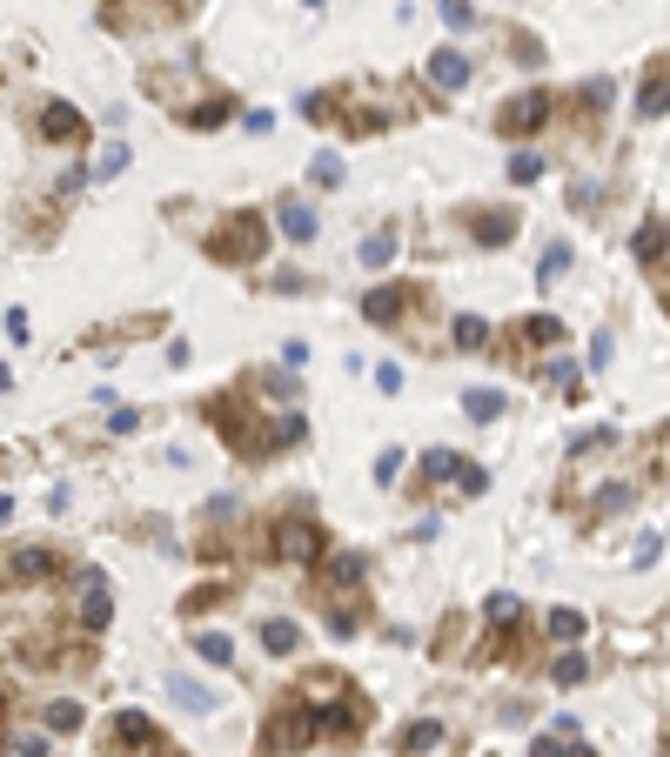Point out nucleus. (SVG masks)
I'll use <instances>...</instances> for the list:
<instances>
[{
  "label": "nucleus",
  "instance_id": "5",
  "mask_svg": "<svg viewBox=\"0 0 670 757\" xmlns=\"http://www.w3.org/2000/svg\"><path fill=\"white\" fill-rule=\"evenodd\" d=\"M315 711V731H335V737H356L369 724V704L356 691H335V704H309Z\"/></svg>",
  "mask_w": 670,
  "mask_h": 757
},
{
  "label": "nucleus",
  "instance_id": "3",
  "mask_svg": "<svg viewBox=\"0 0 670 757\" xmlns=\"http://www.w3.org/2000/svg\"><path fill=\"white\" fill-rule=\"evenodd\" d=\"M275 557H289V563H322V530H315L309 516H282V523H275Z\"/></svg>",
  "mask_w": 670,
  "mask_h": 757
},
{
  "label": "nucleus",
  "instance_id": "42",
  "mask_svg": "<svg viewBox=\"0 0 670 757\" xmlns=\"http://www.w3.org/2000/svg\"><path fill=\"white\" fill-rule=\"evenodd\" d=\"M657 543H664V536H637V557H630V563H637V570H650V563H657Z\"/></svg>",
  "mask_w": 670,
  "mask_h": 757
},
{
  "label": "nucleus",
  "instance_id": "48",
  "mask_svg": "<svg viewBox=\"0 0 670 757\" xmlns=\"http://www.w3.org/2000/svg\"><path fill=\"white\" fill-rule=\"evenodd\" d=\"M7 516H14V496H0V523H7Z\"/></svg>",
  "mask_w": 670,
  "mask_h": 757
},
{
  "label": "nucleus",
  "instance_id": "17",
  "mask_svg": "<svg viewBox=\"0 0 670 757\" xmlns=\"http://www.w3.org/2000/svg\"><path fill=\"white\" fill-rule=\"evenodd\" d=\"M262 644L275 650V657H295V650H302V630H295L289 617H268V624H262Z\"/></svg>",
  "mask_w": 670,
  "mask_h": 757
},
{
  "label": "nucleus",
  "instance_id": "9",
  "mask_svg": "<svg viewBox=\"0 0 670 757\" xmlns=\"http://www.w3.org/2000/svg\"><path fill=\"white\" fill-rule=\"evenodd\" d=\"M114 617V603H108V577L101 570H88V603H81V624H88V637H101Z\"/></svg>",
  "mask_w": 670,
  "mask_h": 757
},
{
  "label": "nucleus",
  "instance_id": "34",
  "mask_svg": "<svg viewBox=\"0 0 670 757\" xmlns=\"http://www.w3.org/2000/svg\"><path fill=\"white\" fill-rule=\"evenodd\" d=\"M121 168H128V141H108L101 161H94V175H121Z\"/></svg>",
  "mask_w": 670,
  "mask_h": 757
},
{
  "label": "nucleus",
  "instance_id": "40",
  "mask_svg": "<svg viewBox=\"0 0 670 757\" xmlns=\"http://www.w3.org/2000/svg\"><path fill=\"white\" fill-rule=\"evenodd\" d=\"M14 757H47V731H27V737H14Z\"/></svg>",
  "mask_w": 670,
  "mask_h": 757
},
{
  "label": "nucleus",
  "instance_id": "8",
  "mask_svg": "<svg viewBox=\"0 0 670 757\" xmlns=\"http://www.w3.org/2000/svg\"><path fill=\"white\" fill-rule=\"evenodd\" d=\"M409 302H416V295L402 289V282H382V289L362 295V315H369V322H402V315H409Z\"/></svg>",
  "mask_w": 670,
  "mask_h": 757
},
{
  "label": "nucleus",
  "instance_id": "25",
  "mask_svg": "<svg viewBox=\"0 0 670 757\" xmlns=\"http://www.w3.org/2000/svg\"><path fill=\"white\" fill-rule=\"evenodd\" d=\"M550 637L577 644V637H583V610H563V603H557V610H550Z\"/></svg>",
  "mask_w": 670,
  "mask_h": 757
},
{
  "label": "nucleus",
  "instance_id": "14",
  "mask_svg": "<svg viewBox=\"0 0 670 757\" xmlns=\"http://www.w3.org/2000/svg\"><path fill=\"white\" fill-rule=\"evenodd\" d=\"M469 235H476V242L483 248H503V242H516V215H476V228H469Z\"/></svg>",
  "mask_w": 670,
  "mask_h": 757
},
{
  "label": "nucleus",
  "instance_id": "15",
  "mask_svg": "<svg viewBox=\"0 0 670 757\" xmlns=\"http://www.w3.org/2000/svg\"><path fill=\"white\" fill-rule=\"evenodd\" d=\"M443 744V724L436 717H416L409 731H402V757H423V751H436Z\"/></svg>",
  "mask_w": 670,
  "mask_h": 757
},
{
  "label": "nucleus",
  "instance_id": "7",
  "mask_svg": "<svg viewBox=\"0 0 670 757\" xmlns=\"http://www.w3.org/2000/svg\"><path fill=\"white\" fill-rule=\"evenodd\" d=\"M41 134L47 141H81V134H88V114L74 108V101H47L41 108Z\"/></svg>",
  "mask_w": 670,
  "mask_h": 757
},
{
  "label": "nucleus",
  "instance_id": "33",
  "mask_svg": "<svg viewBox=\"0 0 670 757\" xmlns=\"http://www.w3.org/2000/svg\"><path fill=\"white\" fill-rule=\"evenodd\" d=\"M423 476H429V483H449V476H456V456H449V449H429V456H423Z\"/></svg>",
  "mask_w": 670,
  "mask_h": 757
},
{
  "label": "nucleus",
  "instance_id": "38",
  "mask_svg": "<svg viewBox=\"0 0 670 757\" xmlns=\"http://www.w3.org/2000/svg\"><path fill=\"white\" fill-rule=\"evenodd\" d=\"M436 14H443L449 27H469V21H476V7H469V0H436Z\"/></svg>",
  "mask_w": 670,
  "mask_h": 757
},
{
  "label": "nucleus",
  "instance_id": "12",
  "mask_svg": "<svg viewBox=\"0 0 670 757\" xmlns=\"http://www.w3.org/2000/svg\"><path fill=\"white\" fill-rule=\"evenodd\" d=\"M630 255H637V262H664V255H670V222H657V215H650V222L637 228Z\"/></svg>",
  "mask_w": 670,
  "mask_h": 757
},
{
  "label": "nucleus",
  "instance_id": "41",
  "mask_svg": "<svg viewBox=\"0 0 670 757\" xmlns=\"http://www.w3.org/2000/svg\"><path fill=\"white\" fill-rule=\"evenodd\" d=\"M376 389H382V396H402V369H396V362H382V369H376Z\"/></svg>",
  "mask_w": 670,
  "mask_h": 757
},
{
  "label": "nucleus",
  "instance_id": "37",
  "mask_svg": "<svg viewBox=\"0 0 670 757\" xmlns=\"http://www.w3.org/2000/svg\"><path fill=\"white\" fill-rule=\"evenodd\" d=\"M536 175H543V155H510V181H523V188H530Z\"/></svg>",
  "mask_w": 670,
  "mask_h": 757
},
{
  "label": "nucleus",
  "instance_id": "45",
  "mask_svg": "<svg viewBox=\"0 0 670 757\" xmlns=\"http://www.w3.org/2000/svg\"><path fill=\"white\" fill-rule=\"evenodd\" d=\"M7 335H14V342H27V335H34V322H27V309H7Z\"/></svg>",
  "mask_w": 670,
  "mask_h": 757
},
{
  "label": "nucleus",
  "instance_id": "29",
  "mask_svg": "<svg viewBox=\"0 0 670 757\" xmlns=\"http://www.w3.org/2000/svg\"><path fill=\"white\" fill-rule=\"evenodd\" d=\"M222 597H228L222 583H201V590H188V603H181V610H188V617H201V610H215Z\"/></svg>",
  "mask_w": 670,
  "mask_h": 757
},
{
  "label": "nucleus",
  "instance_id": "1",
  "mask_svg": "<svg viewBox=\"0 0 670 757\" xmlns=\"http://www.w3.org/2000/svg\"><path fill=\"white\" fill-rule=\"evenodd\" d=\"M262 242H268L262 215H255V208H242V215H228V222L208 235V255L235 268V262H255V255H262Z\"/></svg>",
  "mask_w": 670,
  "mask_h": 757
},
{
  "label": "nucleus",
  "instance_id": "18",
  "mask_svg": "<svg viewBox=\"0 0 670 757\" xmlns=\"http://www.w3.org/2000/svg\"><path fill=\"white\" fill-rule=\"evenodd\" d=\"M21 583H41V577H54V557L47 550H14V563H7Z\"/></svg>",
  "mask_w": 670,
  "mask_h": 757
},
{
  "label": "nucleus",
  "instance_id": "13",
  "mask_svg": "<svg viewBox=\"0 0 670 757\" xmlns=\"http://www.w3.org/2000/svg\"><path fill=\"white\" fill-rule=\"evenodd\" d=\"M664 108H670V74H664V67H650L644 94H637V114H644V121H657Z\"/></svg>",
  "mask_w": 670,
  "mask_h": 757
},
{
  "label": "nucleus",
  "instance_id": "43",
  "mask_svg": "<svg viewBox=\"0 0 670 757\" xmlns=\"http://www.w3.org/2000/svg\"><path fill=\"white\" fill-rule=\"evenodd\" d=\"M396 469H402V456H396V449H382V456H376V483H396Z\"/></svg>",
  "mask_w": 670,
  "mask_h": 757
},
{
  "label": "nucleus",
  "instance_id": "28",
  "mask_svg": "<svg viewBox=\"0 0 670 757\" xmlns=\"http://www.w3.org/2000/svg\"><path fill=\"white\" fill-rule=\"evenodd\" d=\"M309 181H315V188H335V181H342V155H315L309 161Z\"/></svg>",
  "mask_w": 670,
  "mask_h": 757
},
{
  "label": "nucleus",
  "instance_id": "27",
  "mask_svg": "<svg viewBox=\"0 0 670 757\" xmlns=\"http://www.w3.org/2000/svg\"><path fill=\"white\" fill-rule=\"evenodd\" d=\"M168 691H175V704H188V711H208L215 697L201 691V684H188V677H168Z\"/></svg>",
  "mask_w": 670,
  "mask_h": 757
},
{
  "label": "nucleus",
  "instance_id": "31",
  "mask_svg": "<svg viewBox=\"0 0 670 757\" xmlns=\"http://www.w3.org/2000/svg\"><path fill=\"white\" fill-rule=\"evenodd\" d=\"M483 617H490V624H516V617H523V603H516L510 590H503V597H490V603H483Z\"/></svg>",
  "mask_w": 670,
  "mask_h": 757
},
{
  "label": "nucleus",
  "instance_id": "49",
  "mask_svg": "<svg viewBox=\"0 0 670 757\" xmlns=\"http://www.w3.org/2000/svg\"><path fill=\"white\" fill-rule=\"evenodd\" d=\"M7 389H14V376H7V369H0V396H7Z\"/></svg>",
  "mask_w": 670,
  "mask_h": 757
},
{
  "label": "nucleus",
  "instance_id": "30",
  "mask_svg": "<svg viewBox=\"0 0 670 757\" xmlns=\"http://www.w3.org/2000/svg\"><path fill=\"white\" fill-rule=\"evenodd\" d=\"M329 583H335V590L362 583V557H329Z\"/></svg>",
  "mask_w": 670,
  "mask_h": 757
},
{
  "label": "nucleus",
  "instance_id": "47",
  "mask_svg": "<svg viewBox=\"0 0 670 757\" xmlns=\"http://www.w3.org/2000/svg\"><path fill=\"white\" fill-rule=\"evenodd\" d=\"M530 757H563V737H536V744H530Z\"/></svg>",
  "mask_w": 670,
  "mask_h": 757
},
{
  "label": "nucleus",
  "instance_id": "23",
  "mask_svg": "<svg viewBox=\"0 0 670 757\" xmlns=\"http://www.w3.org/2000/svg\"><path fill=\"white\" fill-rule=\"evenodd\" d=\"M490 342V322L483 315H456V349H483Z\"/></svg>",
  "mask_w": 670,
  "mask_h": 757
},
{
  "label": "nucleus",
  "instance_id": "35",
  "mask_svg": "<svg viewBox=\"0 0 670 757\" xmlns=\"http://www.w3.org/2000/svg\"><path fill=\"white\" fill-rule=\"evenodd\" d=\"M289 443H309V423H302V416H282V423H275V449H289Z\"/></svg>",
  "mask_w": 670,
  "mask_h": 757
},
{
  "label": "nucleus",
  "instance_id": "24",
  "mask_svg": "<svg viewBox=\"0 0 670 757\" xmlns=\"http://www.w3.org/2000/svg\"><path fill=\"white\" fill-rule=\"evenodd\" d=\"M47 731H81V704L74 697H54L47 704Z\"/></svg>",
  "mask_w": 670,
  "mask_h": 757
},
{
  "label": "nucleus",
  "instance_id": "2",
  "mask_svg": "<svg viewBox=\"0 0 670 757\" xmlns=\"http://www.w3.org/2000/svg\"><path fill=\"white\" fill-rule=\"evenodd\" d=\"M315 744V711L309 704H282V711H275V724H268V751H282V757H302Z\"/></svg>",
  "mask_w": 670,
  "mask_h": 757
},
{
  "label": "nucleus",
  "instance_id": "21",
  "mask_svg": "<svg viewBox=\"0 0 670 757\" xmlns=\"http://www.w3.org/2000/svg\"><path fill=\"white\" fill-rule=\"evenodd\" d=\"M543 382H550V389H563V402H577V396H583L577 362H550V369H543Z\"/></svg>",
  "mask_w": 670,
  "mask_h": 757
},
{
  "label": "nucleus",
  "instance_id": "20",
  "mask_svg": "<svg viewBox=\"0 0 670 757\" xmlns=\"http://www.w3.org/2000/svg\"><path fill=\"white\" fill-rule=\"evenodd\" d=\"M570 262H577V255H570V242H550V248H543V262H536V282H563V275H570Z\"/></svg>",
  "mask_w": 670,
  "mask_h": 757
},
{
  "label": "nucleus",
  "instance_id": "16",
  "mask_svg": "<svg viewBox=\"0 0 670 757\" xmlns=\"http://www.w3.org/2000/svg\"><path fill=\"white\" fill-rule=\"evenodd\" d=\"M228 101H195V108H181V128H195V134H208V128H222L228 121Z\"/></svg>",
  "mask_w": 670,
  "mask_h": 757
},
{
  "label": "nucleus",
  "instance_id": "36",
  "mask_svg": "<svg viewBox=\"0 0 670 757\" xmlns=\"http://www.w3.org/2000/svg\"><path fill=\"white\" fill-rule=\"evenodd\" d=\"M389 255H396V235H369V242H362V262L369 268H382Z\"/></svg>",
  "mask_w": 670,
  "mask_h": 757
},
{
  "label": "nucleus",
  "instance_id": "10",
  "mask_svg": "<svg viewBox=\"0 0 670 757\" xmlns=\"http://www.w3.org/2000/svg\"><path fill=\"white\" fill-rule=\"evenodd\" d=\"M429 81H436V88H469V61L456 47H436V54H429Z\"/></svg>",
  "mask_w": 670,
  "mask_h": 757
},
{
  "label": "nucleus",
  "instance_id": "19",
  "mask_svg": "<svg viewBox=\"0 0 670 757\" xmlns=\"http://www.w3.org/2000/svg\"><path fill=\"white\" fill-rule=\"evenodd\" d=\"M463 409H469V423H496L503 416V389H469Z\"/></svg>",
  "mask_w": 670,
  "mask_h": 757
},
{
  "label": "nucleus",
  "instance_id": "51",
  "mask_svg": "<svg viewBox=\"0 0 670 757\" xmlns=\"http://www.w3.org/2000/svg\"><path fill=\"white\" fill-rule=\"evenodd\" d=\"M664 302H670V295H664Z\"/></svg>",
  "mask_w": 670,
  "mask_h": 757
},
{
  "label": "nucleus",
  "instance_id": "39",
  "mask_svg": "<svg viewBox=\"0 0 670 757\" xmlns=\"http://www.w3.org/2000/svg\"><path fill=\"white\" fill-rule=\"evenodd\" d=\"M456 483H463V496H483V490H490V476H483L476 463H456Z\"/></svg>",
  "mask_w": 670,
  "mask_h": 757
},
{
  "label": "nucleus",
  "instance_id": "26",
  "mask_svg": "<svg viewBox=\"0 0 670 757\" xmlns=\"http://www.w3.org/2000/svg\"><path fill=\"white\" fill-rule=\"evenodd\" d=\"M550 677H557V684H583V677H590V657H583V650H570V657H557V664H550Z\"/></svg>",
  "mask_w": 670,
  "mask_h": 757
},
{
  "label": "nucleus",
  "instance_id": "4",
  "mask_svg": "<svg viewBox=\"0 0 670 757\" xmlns=\"http://www.w3.org/2000/svg\"><path fill=\"white\" fill-rule=\"evenodd\" d=\"M550 108H557V101H550L543 88H530V94H516V101L496 108V128H503V134H536L543 121H550Z\"/></svg>",
  "mask_w": 670,
  "mask_h": 757
},
{
  "label": "nucleus",
  "instance_id": "6",
  "mask_svg": "<svg viewBox=\"0 0 670 757\" xmlns=\"http://www.w3.org/2000/svg\"><path fill=\"white\" fill-rule=\"evenodd\" d=\"M114 744H128V751H141V757H168L161 731H155L141 711H121V717H114Z\"/></svg>",
  "mask_w": 670,
  "mask_h": 757
},
{
  "label": "nucleus",
  "instance_id": "46",
  "mask_svg": "<svg viewBox=\"0 0 670 757\" xmlns=\"http://www.w3.org/2000/svg\"><path fill=\"white\" fill-rule=\"evenodd\" d=\"M141 429V409H114V436H134Z\"/></svg>",
  "mask_w": 670,
  "mask_h": 757
},
{
  "label": "nucleus",
  "instance_id": "22",
  "mask_svg": "<svg viewBox=\"0 0 670 757\" xmlns=\"http://www.w3.org/2000/svg\"><path fill=\"white\" fill-rule=\"evenodd\" d=\"M516 329H523V342H563V322H557V315H523Z\"/></svg>",
  "mask_w": 670,
  "mask_h": 757
},
{
  "label": "nucleus",
  "instance_id": "44",
  "mask_svg": "<svg viewBox=\"0 0 670 757\" xmlns=\"http://www.w3.org/2000/svg\"><path fill=\"white\" fill-rule=\"evenodd\" d=\"M510 41H516V54H523V67H536V61H543V47H536V34H510Z\"/></svg>",
  "mask_w": 670,
  "mask_h": 757
},
{
  "label": "nucleus",
  "instance_id": "50",
  "mask_svg": "<svg viewBox=\"0 0 670 757\" xmlns=\"http://www.w3.org/2000/svg\"><path fill=\"white\" fill-rule=\"evenodd\" d=\"M0 711H7V691H0Z\"/></svg>",
  "mask_w": 670,
  "mask_h": 757
},
{
  "label": "nucleus",
  "instance_id": "32",
  "mask_svg": "<svg viewBox=\"0 0 670 757\" xmlns=\"http://www.w3.org/2000/svg\"><path fill=\"white\" fill-rule=\"evenodd\" d=\"M195 650L208 657V664H228V657H235V644H228L222 630H208V637H195Z\"/></svg>",
  "mask_w": 670,
  "mask_h": 757
},
{
  "label": "nucleus",
  "instance_id": "11",
  "mask_svg": "<svg viewBox=\"0 0 670 757\" xmlns=\"http://www.w3.org/2000/svg\"><path fill=\"white\" fill-rule=\"evenodd\" d=\"M275 222H282V235H289V242H315V208L309 201H282V208H275Z\"/></svg>",
  "mask_w": 670,
  "mask_h": 757
}]
</instances>
